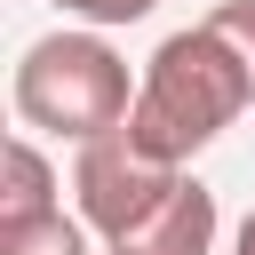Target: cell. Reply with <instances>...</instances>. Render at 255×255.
<instances>
[{
    "label": "cell",
    "instance_id": "obj_1",
    "mask_svg": "<svg viewBox=\"0 0 255 255\" xmlns=\"http://www.w3.org/2000/svg\"><path fill=\"white\" fill-rule=\"evenodd\" d=\"M72 199L88 215V231L104 247H135V255H215V191L175 167L151 159L128 128L80 143L72 159Z\"/></svg>",
    "mask_w": 255,
    "mask_h": 255
},
{
    "label": "cell",
    "instance_id": "obj_6",
    "mask_svg": "<svg viewBox=\"0 0 255 255\" xmlns=\"http://www.w3.org/2000/svg\"><path fill=\"white\" fill-rule=\"evenodd\" d=\"M207 32L247 64V80H255V0H223V8H207Z\"/></svg>",
    "mask_w": 255,
    "mask_h": 255
},
{
    "label": "cell",
    "instance_id": "obj_2",
    "mask_svg": "<svg viewBox=\"0 0 255 255\" xmlns=\"http://www.w3.org/2000/svg\"><path fill=\"white\" fill-rule=\"evenodd\" d=\"M255 104V80L247 64L207 32V16L191 32H167L151 48V64L135 72V112H128V135L151 151V159H175L191 167L239 112Z\"/></svg>",
    "mask_w": 255,
    "mask_h": 255
},
{
    "label": "cell",
    "instance_id": "obj_4",
    "mask_svg": "<svg viewBox=\"0 0 255 255\" xmlns=\"http://www.w3.org/2000/svg\"><path fill=\"white\" fill-rule=\"evenodd\" d=\"M64 175L48 167V151L32 143V128L24 135H8V151H0V223H32V215H56L64 199Z\"/></svg>",
    "mask_w": 255,
    "mask_h": 255
},
{
    "label": "cell",
    "instance_id": "obj_9",
    "mask_svg": "<svg viewBox=\"0 0 255 255\" xmlns=\"http://www.w3.org/2000/svg\"><path fill=\"white\" fill-rule=\"evenodd\" d=\"M112 255H135V247H112Z\"/></svg>",
    "mask_w": 255,
    "mask_h": 255
},
{
    "label": "cell",
    "instance_id": "obj_5",
    "mask_svg": "<svg viewBox=\"0 0 255 255\" xmlns=\"http://www.w3.org/2000/svg\"><path fill=\"white\" fill-rule=\"evenodd\" d=\"M0 255H96L88 247V215H32V223H0Z\"/></svg>",
    "mask_w": 255,
    "mask_h": 255
},
{
    "label": "cell",
    "instance_id": "obj_8",
    "mask_svg": "<svg viewBox=\"0 0 255 255\" xmlns=\"http://www.w3.org/2000/svg\"><path fill=\"white\" fill-rule=\"evenodd\" d=\"M231 255H255V215H247V223L231 231Z\"/></svg>",
    "mask_w": 255,
    "mask_h": 255
},
{
    "label": "cell",
    "instance_id": "obj_3",
    "mask_svg": "<svg viewBox=\"0 0 255 255\" xmlns=\"http://www.w3.org/2000/svg\"><path fill=\"white\" fill-rule=\"evenodd\" d=\"M8 104L32 135H56V143H96L112 128H128L135 112V72L128 56L104 40V24H64V32H40L24 56H16V80H8Z\"/></svg>",
    "mask_w": 255,
    "mask_h": 255
},
{
    "label": "cell",
    "instance_id": "obj_7",
    "mask_svg": "<svg viewBox=\"0 0 255 255\" xmlns=\"http://www.w3.org/2000/svg\"><path fill=\"white\" fill-rule=\"evenodd\" d=\"M48 8H64L72 24H104V32H120V24H143L159 0H48Z\"/></svg>",
    "mask_w": 255,
    "mask_h": 255
}]
</instances>
